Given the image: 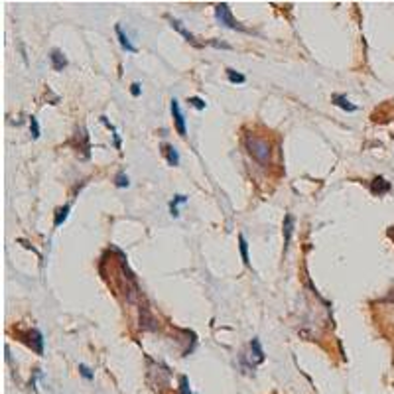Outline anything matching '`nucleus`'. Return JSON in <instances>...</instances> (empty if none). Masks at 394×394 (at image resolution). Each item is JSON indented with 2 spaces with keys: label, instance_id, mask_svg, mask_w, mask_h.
<instances>
[{
  "label": "nucleus",
  "instance_id": "1",
  "mask_svg": "<svg viewBox=\"0 0 394 394\" xmlns=\"http://www.w3.org/2000/svg\"><path fill=\"white\" fill-rule=\"evenodd\" d=\"M244 144H246V150H248V154L252 156V160H256L260 166H268V162H270V154H272L270 142H268V140L248 134L246 140H244Z\"/></svg>",
  "mask_w": 394,
  "mask_h": 394
},
{
  "label": "nucleus",
  "instance_id": "2",
  "mask_svg": "<svg viewBox=\"0 0 394 394\" xmlns=\"http://www.w3.org/2000/svg\"><path fill=\"white\" fill-rule=\"evenodd\" d=\"M215 20L219 22V26H225V28H229V30H238V32H244V30H246L244 26H240V24L236 22V18H234L232 12H230L229 4H225V2H221V4L215 6Z\"/></svg>",
  "mask_w": 394,
  "mask_h": 394
},
{
  "label": "nucleus",
  "instance_id": "3",
  "mask_svg": "<svg viewBox=\"0 0 394 394\" xmlns=\"http://www.w3.org/2000/svg\"><path fill=\"white\" fill-rule=\"evenodd\" d=\"M26 345H30L38 355H44V335L38 329H28L26 333H18Z\"/></svg>",
  "mask_w": 394,
  "mask_h": 394
},
{
  "label": "nucleus",
  "instance_id": "4",
  "mask_svg": "<svg viewBox=\"0 0 394 394\" xmlns=\"http://www.w3.org/2000/svg\"><path fill=\"white\" fill-rule=\"evenodd\" d=\"M170 108H172V116H174V124H176V130L180 136H186L188 134V128H186V116L180 108V100L178 98H172L170 102Z\"/></svg>",
  "mask_w": 394,
  "mask_h": 394
},
{
  "label": "nucleus",
  "instance_id": "5",
  "mask_svg": "<svg viewBox=\"0 0 394 394\" xmlns=\"http://www.w3.org/2000/svg\"><path fill=\"white\" fill-rule=\"evenodd\" d=\"M390 192V182H386L382 176H378V178H374L372 182H370V194L376 197L384 196V194H388Z\"/></svg>",
  "mask_w": 394,
  "mask_h": 394
},
{
  "label": "nucleus",
  "instance_id": "6",
  "mask_svg": "<svg viewBox=\"0 0 394 394\" xmlns=\"http://www.w3.org/2000/svg\"><path fill=\"white\" fill-rule=\"evenodd\" d=\"M170 26H172L176 32L182 34V36H184V38H186V40H188L192 46H196V48H199V46H201V44H199V42L196 40V36L190 32V30H188V28H186V26H184L180 20H176V18H170Z\"/></svg>",
  "mask_w": 394,
  "mask_h": 394
},
{
  "label": "nucleus",
  "instance_id": "7",
  "mask_svg": "<svg viewBox=\"0 0 394 394\" xmlns=\"http://www.w3.org/2000/svg\"><path fill=\"white\" fill-rule=\"evenodd\" d=\"M50 62H52L54 71H58V73H60V71H64V69L67 67V58L64 56V52H62V50H58V48L50 52Z\"/></svg>",
  "mask_w": 394,
  "mask_h": 394
},
{
  "label": "nucleus",
  "instance_id": "8",
  "mask_svg": "<svg viewBox=\"0 0 394 394\" xmlns=\"http://www.w3.org/2000/svg\"><path fill=\"white\" fill-rule=\"evenodd\" d=\"M114 32H116V36H118V44H120V48H122L124 52H128V54H138V48L132 44L130 38L122 32L120 24H116V26H114Z\"/></svg>",
  "mask_w": 394,
  "mask_h": 394
},
{
  "label": "nucleus",
  "instance_id": "9",
  "mask_svg": "<svg viewBox=\"0 0 394 394\" xmlns=\"http://www.w3.org/2000/svg\"><path fill=\"white\" fill-rule=\"evenodd\" d=\"M75 140H77V148L83 150V158H89L91 156V146H89V136L83 128H77L75 132Z\"/></svg>",
  "mask_w": 394,
  "mask_h": 394
},
{
  "label": "nucleus",
  "instance_id": "10",
  "mask_svg": "<svg viewBox=\"0 0 394 394\" xmlns=\"http://www.w3.org/2000/svg\"><path fill=\"white\" fill-rule=\"evenodd\" d=\"M331 102H333L335 106H339V108L347 110V112H355V110H357V104H353V102L347 98V95H341V93L331 95Z\"/></svg>",
  "mask_w": 394,
  "mask_h": 394
},
{
  "label": "nucleus",
  "instance_id": "11",
  "mask_svg": "<svg viewBox=\"0 0 394 394\" xmlns=\"http://www.w3.org/2000/svg\"><path fill=\"white\" fill-rule=\"evenodd\" d=\"M292 234H294V217L290 213L284 215V252L288 250V244L292 240Z\"/></svg>",
  "mask_w": 394,
  "mask_h": 394
},
{
  "label": "nucleus",
  "instance_id": "12",
  "mask_svg": "<svg viewBox=\"0 0 394 394\" xmlns=\"http://www.w3.org/2000/svg\"><path fill=\"white\" fill-rule=\"evenodd\" d=\"M250 359H254V361H252V364H258V362L264 361L262 345H260V341H258L256 337L250 341Z\"/></svg>",
  "mask_w": 394,
  "mask_h": 394
},
{
  "label": "nucleus",
  "instance_id": "13",
  "mask_svg": "<svg viewBox=\"0 0 394 394\" xmlns=\"http://www.w3.org/2000/svg\"><path fill=\"white\" fill-rule=\"evenodd\" d=\"M162 148H164V154H166V160H168V164L172 166V168L180 166V154H178V150H176L172 144H164Z\"/></svg>",
  "mask_w": 394,
  "mask_h": 394
},
{
  "label": "nucleus",
  "instance_id": "14",
  "mask_svg": "<svg viewBox=\"0 0 394 394\" xmlns=\"http://www.w3.org/2000/svg\"><path fill=\"white\" fill-rule=\"evenodd\" d=\"M182 203H188V197L182 196V194H178V196L170 201V215L172 217H180V205Z\"/></svg>",
  "mask_w": 394,
  "mask_h": 394
},
{
  "label": "nucleus",
  "instance_id": "15",
  "mask_svg": "<svg viewBox=\"0 0 394 394\" xmlns=\"http://www.w3.org/2000/svg\"><path fill=\"white\" fill-rule=\"evenodd\" d=\"M238 248H240V256L244 266H250V256H248V242L244 238V234H238Z\"/></svg>",
  "mask_w": 394,
  "mask_h": 394
},
{
  "label": "nucleus",
  "instance_id": "16",
  "mask_svg": "<svg viewBox=\"0 0 394 394\" xmlns=\"http://www.w3.org/2000/svg\"><path fill=\"white\" fill-rule=\"evenodd\" d=\"M67 215H69V205H64L56 211V219H54V227H62L66 223Z\"/></svg>",
  "mask_w": 394,
  "mask_h": 394
},
{
  "label": "nucleus",
  "instance_id": "17",
  "mask_svg": "<svg viewBox=\"0 0 394 394\" xmlns=\"http://www.w3.org/2000/svg\"><path fill=\"white\" fill-rule=\"evenodd\" d=\"M100 122H102V124H104V126H106L108 130L112 132V138H114V146H116V148L120 150V146H122V144H120V136L116 134V128H114V126H112V124L108 122V118H106V116H100Z\"/></svg>",
  "mask_w": 394,
  "mask_h": 394
},
{
  "label": "nucleus",
  "instance_id": "18",
  "mask_svg": "<svg viewBox=\"0 0 394 394\" xmlns=\"http://www.w3.org/2000/svg\"><path fill=\"white\" fill-rule=\"evenodd\" d=\"M227 77H229V81L232 83V85H236V83L240 85V83H244V81H246V77H244L242 73H238V71H234V69H230V67L227 69Z\"/></svg>",
  "mask_w": 394,
  "mask_h": 394
},
{
  "label": "nucleus",
  "instance_id": "19",
  "mask_svg": "<svg viewBox=\"0 0 394 394\" xmlns=\"http://www.w3.org/2000/svg\"><path fill=\"white\" fill-rule=\"evenodd\" d=\"M114 186H116V188H120V190H122V188H128V186H130L128 176H126L124 172H118V174L114 176Z\"/></svg>",
  "mask_w": 394,
  "mask_h": 394
},
{
  "label": "nucleus",
  "instance_id": "20",
  "mask_svg": "<svg viewBox=\"0 0 394 394\" xmlns=\"http://www.w3.org/2000/svg\"><path fill=\"white\" fill-rule=\"evenodd\" d=\"M188 102H190L192 106H196L197 110H205V106H207V104H205V100H203V98H199V97H190L188 98Z\"/></svg>",
  "mask_w": 394,
  "mask_h": 394
},
{
  "label": "nucleus",
  "instance_id": "21",
  "mask_svg": "<svg viewBox=\"0 0 394 394\" xmlns=\"http://www.w3.org/2000/svg\"><path fill=\"white\" fill-rule=\"evenodd\" d=\"M30 130H32L34 140H38L40 138V124H38V118L36 116H30Z\"/></svg>",
  "mask_w": 394,
  "mask_h": 394
},
{
  "label": "nucleus",
  "instance_id": "22",
  "mask_svg": "<svg viewBox=\"0 0 394 394\" xmlns=\"http://www.w3.org/2000/svg\"><path fill=\"white\" fill-rule=\"evenodd\" d=\"M79 372H81V374H83V378H87V380H93V378H95L93 370H91L87 364H79Z\"/></svg>",
  "mask_w": 394,
  "mask_h": 394
},
{
  "label": "nucleus",
  "instance_id": "23",
  "mask_svg": "<svg viewBox=\"0 0 394 394\" xmlns=\"http://www.w3.org/2000/svg\"><path fill=\"white\" fill-rule=\"evenodd\" d=\"M180 390H182V394H192V388H190V380H188V376H182L180 378Z\"/></svg>",
  "mask_w": 394,
  "mask_h": 394
},
{
  "label": "nucleus",
  "instance_id": "24",
  "mask_svg": "<svg viewBox=\"0 0 394 394\" xmlns=\"http://www.w3.org/2000/svg\"><path fill=\"white\" fill-rule=\"evenodd\" d=\"M130 93H132V97H140V93H142V85L138 83V81H134L130 85Z\"/></svg>",
  "mask_w": 394,
  "mask_h": 394
},
{
  "label": "nucleus",
  "instance_id": "25",
  "mask_svg": "<svg viewBox=\"0 0 394 394\" xmlns=\"http://www.w3.org/2000/svg\"><path fill=\"white\" fill-rule=\"evenodd\" d=\"M209 44H211L213 48H217V50H230L229 44H223V42H217V40H211Z\"/></svg>",
  "mask_w": 394,
  "mask_h": 394
},
{
  "label": "nucleus",
  "instance_id": "26",
  "mask_svg": "<svg viewBox=\"0 0 394 394\" xmlns=\"http://www.w3.org/2000/svg\"><path fill=\"white\" fill-rule=\"evenodd\" d=\"M388 236H390V238L394 240V227H390V229H388Z\"/></svg>",
  "mask_w": 394,
  "mask_h": 394
}]
</instances>
